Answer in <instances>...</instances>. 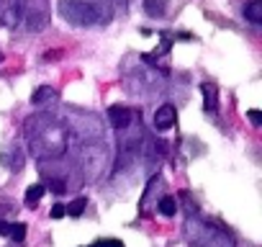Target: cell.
Segmentation results:
<instances>
[{
  "instance_id": "ffe728a7",
  "label": "cell",
  "mask_w": 262,
  "mask_h": 247,
  "mask_svg": "<svg viewBox=\"0 0 262 247\" xmlns=\"http://www.w3.org/2000/svg\"><path fill=\"white\" fill-rule=\"evenodd\" d=\"M8 232H11V224L0 219V234H3V237H8Z\"/></svg>"
},
{
  "instance_id": "9a60e30c",
  "label": "cell",
  "mask_w": 262,
  "mask_h": 247,
  "mask_svg": "<svg viewBox=\"0 0 262 247\" xmlns=\"http://www.w3.org/2000/svg\"><path fill=\"white\" fill-rule=\"evenodd\" d=\"M8 237H13L16 242H24L26 239V224H11V232H8Z\"/></svg>"
},
{
  "instance_id": "44dd1931",
  "label": "cell",
  "mask_w": 262,
  "mask_h": 247,
  "mask_svg": "<svg viewBox=\"0 0 262 247\" xmlns=\"http://www.w3.org/2000/svg\"><path fill=\"white\" fill-rule=\"evenodd\" d=\"M0 59H3V57H0Z\"/></svg>"
},
{
  "instance_id": "6da1fadb",
  "label": "cell",
  "mask_w": 262,
  "mask_h": 247,
  "mask_svg": "<svg viewBox=\"0 0 262 247\" xmlns=\"http://www.w3.org/2000/svg\"><path fill=\"white\" fill-rule=\"evenodd\" d=\"M26 139H29V150L36 160L41 162H52L57 157H62L67 152L70 145V132L67 127L52 113H36L31 118H26Z\"/></svg>"
},
{
  "instance_id": "ac0fdd59",
  "label": "cell",
  "mask_w": 262,
  "mask_h": 247,
  "mask_svg": "<svg viewBox=\"0 0 262 247\" xmlns=\"http://www.w3.org/2000/svg\"><path fill=\"white\" fill-rule=\"evenodd\" d=\"M247 118L254 123V127H259V123H262V113L257 111V108H252V111H247Z\"/></svg>"
},
{
  "instance_id": "3957f363",
  "label": "cell",
  "mask_w": 262,
  "mask_h": 247,
  "mask_svg": "<svg viewBox=\"0 0 262 247\" xmlns=\"http://www.w3.org/2000/svg\"><path fill=\"white\" fill-rule=\"evenodd\" d=\"M59 16L72 26H95L108 18V11L90 0H59Z\"/></svg>"
},
{
  "instance_id": "8992f818",
  "label": "cell",
  "mask_w": 262,
  "mask_h": 247,
  "mask_svg": "<svg viewBox=\"0 0 262 247\" xmlns=\"http://www.w3.org/2000/svg\"><path fill=\"white\" fill-rule=\"evenodd\" d=\"M175 121H178L175 106H172V103H165V106H160L157 113H155V129H157V132H167V129L175 127Z\"/></svg>"
},
{
  "instance_id": "e0dca14e",
  "label": "cell",
  "mask_w": 262,
  "mask_h": 247,
  "mask_svg": "<svg viewBox=\"0 0 262 247\" xmlns=\"http://www.w3.org/2000/svg\"><path fill=\"white\" fill-rule=\"evenodd\" d=\"M90 247H123V242H121V239H98V242L90 244Z\"/></svg>"
},
{
  "instance_id": "277c9868",
  "label": "cell",
  "mask_w": 262,
  "mask_h": 247,
  "mask_svg": "<svg viewBox=\"0 0 262 247\" xmlns=\"http://www.w3.org/2000/svg\"><path fill=\"white\" fill-rule=\"evenodd\" d=\"M160 188H162V178H160V175H155V178L149 180L147 191H144V193H142V198H139V214H142V216H149V214H152V209H157Z\"/></svg>"
},
{
  "instance_id": "7c38bea8",
  "label": "cell",
  "mask_w": 262,
  "mask_h": 247,
  "mask_svg": "<svg viewBox=\"0 0 262 247\" xmlns=\"http://www.w3.org/2000/svg\"><path fill=\"white\" fill-rule=\"evenodd\" d=\"M41 183H44V188H49L54 196H62V193L67 191V183H64L62 178H52V175H47V173H44V180H41Z\"/></svg>"
},
{
  "instance_id": "2e32d148",
  "label": "cell",
  "mask_w": 262,
  "mask_h": 247,
  "mask_svg": "<svg viewBox=\"0 0 262 247\" xmlns=\"http://www.w3.org/2000/svg\"><path fill=\"white\" fill-rule=\"evenodd\" d=\"M144 11H147L149 16H162V13H165V6L157 3V0H144Z\"/></svg>"
},
{
  "instance_id": "8fae6325",
  "label": "cell",
  "mask_w": 262,
  "mask_h": 247,
  "mask_svg": "<svg viewBox=\"0 0 262 247\" xmlns=\"http://www.w3.org/2000/svg\"><path fill=\"white\" fill-rule=\"evenodd\" d=\"M44 183H34V186H29V191H26V206L29 209H36V203L41 201V196H44Z\"/></svg>"
},
{
  "instance_id": "7a4b0ae2",
  "label": "cell",
  "mask_w": 262,
  "mask_h": 247,
  "mask_svg": "<svg viewBox=\"0 0 262 247\" xmlns=\"http://www.w3.org/2000/svg\"><path fill=\"white\" fill-rule=\"evenodd\" d=\"M185 237L195 247H236L234 234L224 224L206 221V219H188Z\"/></svg>"
},
{
  "instance_id": "5b68a950",
  "label": "cell",
  "mask_w": 262,
  "mask_h": 247,
  "mask_svg": "<svg viewBox=\"0 0 262 247\" xmlns=\"http://www.w3.org/2000/svg\"><path fill=\"white\" fill-rule=\"evenodd\" d=\"M137 111L134 108H126V106H111L108 108V121H111V127L113 129H118V132H123V129H128L131 123L137 121Z\"/></svg>"
},
{
  "instance_id": "5bb4252c",
  "label": "cell",
  "mask_w": 262,
  "mask_h": 247,
  "mask_svg": "<svg viewBox=\"0 0 262 247\" xmlns=\"http://www.w3.org/2000/svg\"><path fill=\"white\" fill-rule=\"evenodd\" d=\"M85 206H88V198H82V196H80V198H75L72 203H67V206H64V214H70V216H75V219H77V216H82Z\"/></svg>"
},
{
  "instance_id": "4fadbf2b",
  "label": "cell",
  "mask_w": 262,
  "mask_h": 247,
  "mask_svg": "<svg viewBox=\"0 0 262 247\" xmlns=\"http://www.w3.org/2000/svg\"><path fill=\"white\" fill-rule=\"evenodd\" d=\"M157 209H160L162 216H175V214H178V201H175L172 196H162V198L157 201Z\"/></svg>"
},
{
  "instance_id": "52a82bcc",
  "label": "cell",
  "mask_w": 262,
  "mask_h": 247,
  "mask_svg": "<svg viewBox=\"0 0 262 247\" xmlns=\"http://www.w3.org/2000/svg\"><path fill=\"white\" fill-rule=\"evenodd\" d=\"M201 93H203V106L206 111H216L219 106V85L216 83H201Z\"/></svg>"
},
{
  "instance_id": "30bf717a",
  "label": "cell",
  "mask_w": 262,
  "mask_h": 247,
  "mask_svg": "<svg viewBox=\"0 0 262 247\" xmlns=\"http://www.w3.org/2000/svg\"><path fill=\"white\" fill-rule=\"evenodd\" d=\"M244 16L252 24H262V0H249L244 6Z\"/></svg>"
},
{
  "instance_id": "9c48e42d",
  "label": "cell",
  "mask_w": 262,
  "mask_h": 247,
  "mask_svg": "<svg viewBox=\"0 0 262 247\" xmlns=\"http://www.w3.org/2000/svg\"><path fill=\"white\" fill-rule=\"evenodd\" d=\"M54 98H57V88H52V85H41V88L34 90L31 103L39 106V103H47V100H54Z\"/></svg>"
},
{
  "instance_id": "d6986e66",
  "label": "cell",
  "mask_w": 262,
  "mask_h": 247,
  "mask_svg": "<svg viewBox=\"0 0 262 247\" xmlns=\"http://www.w3.org/2000/svg\"><path fill=\"white\" fill-rule=\"evenodd\" d=\"M49 214H52V219H62L64 216V203H54V209Z\"/></svg>"
},
{
  "instance_id": "ba28073f",
  "label": "cell",
  "mask_w": 262,
  "mask_h": 247,
  "mask_svg": "<svg viewBox=\"0 0 262 247\" xmlns=\"http://www.w3.org/2000/svg\"><path fill=\"white\" fill-rule=\"evenodd\" d=\"M24 8H26L24 0H11L8 13H3V24H18L24 18Z\"/></svg>"
}]
</instances>
